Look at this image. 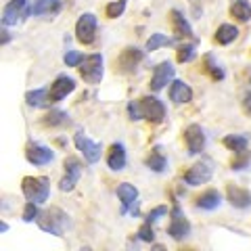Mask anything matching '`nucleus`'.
<instances>
[{"label": "nucleus", "instance_id": "1", "mask_svg": "<svg viewBox=\"0 0 251 251\" xmlns=\"http://www.w3.org/2000/svg\"><path fill=\"white\" fill-rule=\"evenodd\" d=\"M36 222L44 232H50L54 237H63L65 226H67V214L59 207H50V209L40 211Z\"/></svg>", "mask_w": 251, "mask_h": 251}, {"label": "nucleus", "instance_id": "2", "mask_svg": "<svg viewBox=\"0 0 251 251\" xmlns=\"http://www.w3.org/2000/svg\"><path fill=\"white\" fill-rule=\"evenodd\" d=\"M21 191L27 201L44 203L50 195V182H49V178H44V176H25L21 182Z\"/></svg>", "mask_w": 251, "mask_h": 251}, {"label": "nucleus", "instance_id": "3", "mask_svg": "<svg viewBox=\"0 0 251 251\" xmlns=\"http://www.w3.org/2000/svg\"><path fill=\"white\" fill-rule=\"evenodd\" d=\"M103 54L94 52V54H88V57H84V61L80 63V75L84 82L88 84H99L103 80Z\"/></svg>", "mask_w": 251, "mask_h": 251}, {"label": "nucleus", "instance_id": "4", "mask_svg": "<svg viewBox=\"0 0 251 251\" xmlns=\"http://www.w3.org/2000/svg\"><path fill=\"white\" fill-rule=\"evenodd\" d=\"M140 100V111H143V120H149L151 124H161L166 120V105L157 97H143Z\"/></svg>", "mask_w": 251, "mask_h": 251}, {"label": "nucleus", "instance_id": "5", "mask_svg": "<svg viewBox=\"0 0 251 251\" xmlns=\"http://www.w3.org/2000/svg\"><path fill=\"white\" fill-rule=\"evenodd\" d=\"M117 197L122 201V214L138 216V188L130 182H122L117 186Z\"/></svg>", "mask_w": 251, "mask_h": 251}, {"label": "nucleus", "instance_id": "6", "mask_svg": "<svg viewBox=\"0 0 251 251\" xmlns=\"http://www.w3.org/2000/svg\"><path fill=\"white\" fill-rule=\"evenodd\" d=\"M168 234L174 241H182L191 234V224H188V220L184 218L178 203H174V207H172V222L168 226Z\"/></svg>", "mask_w": 251, "mask_h": 251}, {"label": "nucleus", "instance_id": "7", "mask_svg": "<svg viewBox=\"0 0 251 251\" xmlns=\"http://www.w3.org/2000/svg\"><path fill=\"white\" fill-rule=\"evenodd\" d=\"M63 168H65V176L61 178L59 188L63 193H69V191H74L77 182H80L82 163H80V159H75V157H67L65 163H63Z\"/></svg>", "mask_w": 251, "mask_h": 251}, {"label": "nucleus", "instance_id": "8", "mask_svg": "<svg viewBox=\"0 0 251 251\" xmlns=\"http://www.w3.org/2000/svg\"><path fill=\"white\" fill-rule=\"evenodd\" d=\"M75 38L82 44H92L97 38V17L92 13H84L75 23Z\"/></svg>", "mask_w": 251, "mask_h": 251}, {"label": "nucleus", "instance_id": "9", "mask_svg": "<svg viewBox=\"0 0 251 251\" xmlns=\"http://www.w3.org/2000/svg\"><path fill=\"white\" fill-rule=\"evenodd\" d=\"M74 143H75V147H77V151L84 155V159L88 161V163H97V161L100 159V153H103V149H100L99 143L90 140L88 136L84 134V132H75Z\"/></svg>", "mask_w": 251, "mask_h": 251}, {"label": "nucleus", "instance_id": "10", "mask_svg": "<svg viewBox=\"0 0 251 251\" xmlns=\"http://www.w3.org/2000/svg\"><path fill=\"white\" fill-rule=\"evenodd\" d=\"M174 74H176V69H174V65H172L170 61L159 63V65L153 69V75H151V90L153 92L163 90L168 84L174 82Z\"/></svg>", "mask_w": 251, "mask_h": 251}, {"label": "nucleus", "instance_id": "11", "mask_svg": "<svg viewBox=\"0 0 251 251\" xmlns=\"http://www.w3.org/2000/svg\"><path fill=\"white\" fill-rule=\"evenodd\" d=\"M184 143L188 149V155H199L205 149V132L199 124H191L184 128Z\"/></svg>", "mask_w": 251, "mask_h": 251}, {"label": "nucleus", "instance_id": "12", "mask_svg": "<svg viewBox=\"0 0 251 251\" xmlns=\"http://www.w3.org/2000/svg\"><path fill=\"white\" fill-rule=\"evenodd\" d=\"M27 17V0H9L2 11V23L4 27L17 25V21Z\"/></svg>", "mask_w": 251, "mask_h": 251}, {"label": "nucleus", "instance_id": "13", "mask_svg": "<svg viewBox=\"0 0 251 251\" xmlns=\"http://www.w3.org/2000/svg\"><path fill=\"white\" fill-rule=\"evenodd\" d=\"M211 174H214V170L207 161H201V163H195L193 168H188V172L184 174V182L188 186H201L211 180Z\"/></svg>", "mask_w": 251, "mask_h": 251}, {"label": "nucleus", "instance_id": "14", "mask_svg": "<svg viewBox=\"0 0 251 251\" xmlns=\"http://www.w3.org/2000/svg\"><path fill=\"white\" fill-rule=\"evenodd\" d=\"M74 90H75V80H74V77H69L65 74L59 75L57 80L50 84V88H49L50 103H59V100H63L67 94H72Z\"/></svg>", "mask_w": 251, "mask_h": 251}, {"label": "nucleus", "instance_id": "15", "mask_svg": "<svg viewBox=\"0 0 251 251\" xmlns=\"http://www.w3.org/2000/svg\"><path fill=\"white\" fill-rule=\"evenodd\" d=\"M25 159L31 166H46V163H50L54 159V151L40 143H29L25 149Z\"/></svg>", "mask_w": 251, "mask_h": 251}, {"label": "nucleus", "instance_id": "16", "mask_svg": "<svg viewBox=\"0 0 251 251\" xmlns=\"http://www.w3.org/2000/svg\"><path fill=\"white\" fill-rule=\"evenodd\" d=\"M143 61H145V52L136 49V46H128L120 54V69L124 74H132V72H136V67Z\"/></svg>", "mask_w": 251, "mask_h": 251}, {"label": "nucleus", "instance_id": "17", "mask_svg": "<svg viewBox=\"0 0 251 251\" xmlns=\"http://www.w3.org/2000/svg\"><path fill=\"white\" fill-rule=\"evenodd\" d=\"M226 197H228L230 205L237 207V209H247V207H251V193L247 191V188H241V186L230 184L228 188H226Z\"/></svg>", "mask_w": 251, "mask_h": 251}, {"label": "nucleus", "instance_id": "18", "mask_svg": "<svg viewBox=\"0 0 251 251\" xmlns=\"http://www.w3.org/2000/svg\"><path fill=\"white\" fill-rule=\"evenodd\" d=\"M170 99L174 100L176 105H184V103H191L193 100V90L191 86L182 80H174L170 86Z\"/></svg>", "mask_w": 251, "mask_h": 251}, {"label": "nucleus", "instance_id": "19", "mask_svg": "<svg viewBox=\"0 0 251 251\" xmlns=\"http://www.w3.org/2000/svg\"><path fill=\"white\" fill-rule=\"evenodd\" d=\"M107 166L113 172H122L126 168V147L122 143H113L107 153Z\"/></svg>", "mask_w": 251, "mask_h": 251}, {"label": "nucleus", "instance_id": "20", "mask_svg": "<svg viewBox=\"0 0 251 251\" xmlns=\"http://www.w3.org/2000/svg\"><path fill=\"white\" fill-rule=\"evenodd\" d=\"M220 203H222V195L216 188H209V191L201 193L197 199H195V205L199 209H205V211H214L220 207Z\"/></svg>", "mask_w": 251, "mask_h": 251}, {"label": "nucleus", "instance_id": "21", "mask_svg": "<svg viewBox=\"0 0 251 251\" xmlns=\"http://www.w3.org/2000/svg\"><path fill=\"white\" fill-rule=\"evenodd\" d=\"M59 11H61L59 0H36L34 6L27 9V17L29 15H34V17H38V15H54Z\"/></svg>", "mask_w": 251, "mask_h": 251}, {"label": "nucleus", "instance_id": "22", "mask_svg": "<svg viewBox=\"0 0 251 251\" xmlns=\"http://www.w3.org/2000/svg\"><path fill=\"white\" fill-rule=\"evenodd\" d=\"M170 15H172V25H174V31H176L180 38H195L191 23L184 19V15H182V13H180L178 9H172Z\"/></svg>", "mask_w": 251, "mask_h": 251}, {"label": "nucleus", "instance_id": "23", "mask_svg": "<svg viewBox=\"0 0 251 251\" xmlns=\"http://www.w3.org/2000/svg\"><path fill=\"white\" fill-rule=\"evenodd\" d=\"M224 147L228 149V151H232L234 155H241V153H247L249 149V138L245 134H228L224 136Z\"/></svg>", "mask_w": 251, "mask_h": 251}, {"label": "nucleus", "instance_id": "24", "mask_svg": "<svg viewBox=\"0 0 251 251\" xmlns=\"http://www.w3.org/2000/svg\"><path fill=\"white\" fill-rule=\"evenodd\" d=\"M147 168L149 170H153V172H157V174H161V172H166V168H168V159H166V155H163V151H161V147H155L153 151H151V155L147 157Z\"/></svg>", "mask_w": 251, "mask_h": 251}, {"label": "nucleus", "instance_id": "25", "mask_svg": "<svg viewBox=\"0 0 251 251\" xmlns=\"http://www.w3.org/2000/svg\"><path fill=\"white\" fill-rule=\"evenodd\" d=\"M42 124L49 126V128H61V126L69 124V115L67 111H61V109H52L42 117Z\"/></svg>", "mask_w": 251, "mask_h": 251}, {"label": "nucleus", "instance_id": "26", "mask_svg": "<svg viewBox=\"0 0 251 251\" xmlns=\"http://www.w3.org/2000/svg\"><path fill=\"white\" fill-rule=\"evenodd\" d=\"M25 103L29 107H46L50 103V97H49V90L46 88H36V90H29L25 94Z\"/></svg>", "mask_w": 251, "mask_h": 251}, {"label": "nucleus", "instance_id": "27", "mask_svg": "<svg viewBox=\"0 0 251 251\" xmlns=\"http://www.w3.org/2000/svg\"><path fill=\"white\" fill-rule=\"evenodd\" d=\"M237 36H239L237 27L230 25V23H222V25L218 27V31H216V42L226 46V44H230V42L237 40Z\"/></svg>", "mask_w": 251, "mask_h": 251}, {"label": "nucleus", "instance_id": "28", "mask_svg": "<svg viewBox=\"0 0 251 251\" xmlns=\"http://www.w3.org/2000/svg\"><path fill=\"white\" fill-rule=\"evenodd\" d=\"M230 15L237 17L239 21H249L251 19V4L247 0H234L230 4Z\"/></svg>", "mask_w": 251, "mask_h": 251}, {"label": "nucleus", "instance_id": "29", "mask_svg": "<svg viewBox=\"0 0 251 251\" xmlns=\"http://www.w3.org/2000/svg\"><path fill=\"white\" fill-rule=\"evenodd\" d=\"M174 44V38H170V36H166V34H151V38L147 40V50H157V49H161V46H172Z\"/></svg>", "mask_w": 251, "mask_h": 251}, {"label": "nucleus", "instance_id": "30", "mask_svg": "<svg viewBox=\"0 0 251 251\" xmlns=\"http://www.w3.org/2000/svg\"><path fill=\"white\" fill-rule=\"evenodd\" d=\"M205 72L209 74L211 80H224V69L218 65L216 59H214V54H205Z\"/></svg>", "mask_w": 251, "mask_h": 251}, {"label": "nucleus", "instance_id": "31", "mask_svg": "<svg viewBox=\"0 0 251 251\" xmlns=\"http://www.w3.org/2000/svg\"><path fill=\"white\" fill-rule=\"evenodd\" d=\"M195 57H197V46L193 44H182L178 49V63H191Z\"/></svg>", "mask_w": 251, "mask_h": 251}, {"label": "nucleus", "instance_id": "32", "mask_svg": "<svg viewBox=\"0 0 251 251\" xmlns=\"http://www.w3.org/2000/svg\"><path fill=\"white\" fill-rule=\"evenodd\" d=\"M124 11H126V0L109 2V4H107V9H105V13H107V17H109V19H117V17H122Z\"/></svg>", "mask_w": 251, "mask_h": 251}, {"label": "nucleus", "instance_id": "33", "mask_svg": "<svg viewBox=\"0 0 251 251\" xmlns=\"http://www.w3.org/2000/svg\"><path fill=\"white\" fill-rule=\"evenodd\" d=\"M38 203L36 201H27L25 203V209H23V222H34V220H38Z\"/></svg>", "mask_w": 251, "mask_h": 251}, {"label": "nucleus", "instance_id": "34", "mask_svg": "<svg viewBox=\"0 0 251 251\" xmlns=\"http://www.w3.org/2000/svg\"><path fill=\"white\" fill-rule=\"evenodd\" d=\"M63 61H65L67 67H80V63L84 61V54L77 52V50H67L65 57H63Z\"/></svg>", "mask_w": 251, "mask_h": 251}, {"label": "nucleus", "instance_id": "35", "mask_svg": "<svg viewBox=\"0 0 251 251\" xmlns=\"http://www.w3.org/2000/svg\"><path fill=\"white\" fill-rule=\"evenodd\" d=\"M138 239L140 241H145V243H153V239H155V230H153V224H149V222H145L143 226L138 228Z\"/></svg>", "mask_w": 251, "mask_h": 251}, {"label": "nucleus", "instance_id": "36", "mask_svg": "<svg viewBox=\"0 0 251 251\" xmlns=\"http://www.w3.org/2000/svg\"><path fill=\"white\" fill-rule=\"evenodd\" d=\"M128 115L132 122L143 120V111H140V100H130L128 103Z\"/></svg>", "mask_w": 251, "mask_h": 251}, {"label": "nucleus", "instance_id": "37", "mask_svg": "<svg viewBox=\"0 0 251 251\" xmlns=\"http://www.w3.org/2000/svg\"><path fill=\"white\" fill-rule=\"evenodd\" d=\"M166 214H168V207H166V205H157L155 209L149 211V216H147L145 222H149V224H155L157 220H159L161 216H166Z\"/></svg>", "mask_w": 251, "mask_h": 251}, {"label": "nucleus", "instance_id": "38", "mask_svg": "<svg viewBox=\"0 0 251 251\" xmlns=\"http://www.w3.org/2000/svg\"><path fill=\"white\" fill-rule=\"evenodd\" d=\"M249 163V151L247 153H241V155H234L232 159V170H243Z\"/></svg>", "mask_w": 251, "mask_h": 251}, {"label": "nucleus", "instance_id": "39", "mask_svg": "<svg viewBox=\"0 0 251 251\" xmlns=\"http://www.w3.org/2000/svg\"><path fill=\"white\" fill-rule=\"evenodd\" d=\"M243 109L251 115V92H245V97H243Z\"/></svg>", "mask_w": 251, "mask_h": 251}, {"label": "nucleus", "instance_id": "40", "mask_svg": "<svg viewBox=\"0 0 251 251\" xmlns=\"http://www.w3.org/2000/svg\"><path fill=\"white\" fill-rule=\"evenodd\" d=\"M9 40H11L9 31H2V44H9Z\"/></svg>", "mask_w": 251, "mask_h": 251}, {"label": "nucleus", "instance_id": "41", "mask_svg": "<svg viewBox=\"0 0 251 251\" xmlns=\"http://www.w3.org/2000/svg\"><path fill=\"white\" fill-rule=\"evenodd\" d=\"M6 230H9V224L2 222V224H0V232H6Z\"/></svg>", "mask_w": 251, "mask_h": 251}]
</instances>
